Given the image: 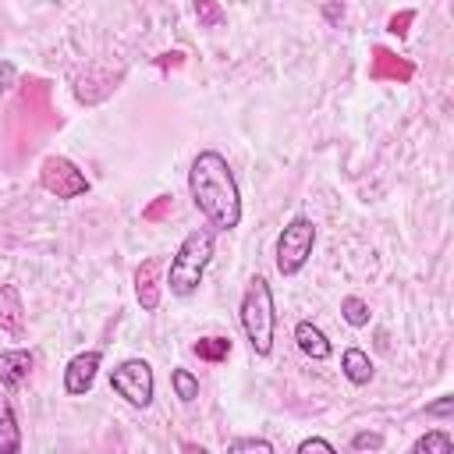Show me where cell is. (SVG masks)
Segmentation results:
<instances>
[{"instance_id":"cell-8","label":"cell","mask_w":454,"mask_h":454,"mask_svg":"<svg viewBox=\"0 0 454 454\" xmlns=\"http://www.w3.org/2000/svg\"><path fill=\"white\" fill-rule=\"evenodd\" d=\"M415 74V67L408 60H401L397 53H390L387 46L372 50V64H369V78L372 82H408Z\"/></svg>"},{"instance_id":"cell-2","label":"cell","mask_w":454,"mask_h":454,"mask_svg":"<svg viewBox=\"0 0 454 454\" xmlns=\"http://www.w3.org/2000/svg\"><path fill=\"white\" fill-rule=\"evenodd\" d=\"M213 259V231L209 227H195L184 234V241L177 245L174 259H170V270H167V287L170 294L177 298H188L199 291L202 284V273Z\"/></svg>"},{"instance_id":"cell-29","label":"cell","mask_w":454,"mask_h":454,"mask_svg":"<svg viewBox=\"0 0 454 454\" xmlns=\"http://www.w3.org/2000/svg\"><path fill=\"white\" fill-rule=\"evenodd\" d=\"M167 64H181V53H163L160 57V67H167Z\"/></svg>"},{"instance_id":"cell-16","label":"cell","mask_w":454,"mask_h":454,"mask_svg":"<svg viewBox=\"0 0 454 454\" xmlns=\"http://www.w3.org/2000/svg\"><path fill=\"white\" fill-rule=\"evenodd\" d=\"M192 351L202 358V362H223L231 355V337H202L192 344Z\"/></svg>"},{"instance_id":"cell-27","label":"cell","mask_w":454,"mask_h":454,"mask_svg":"<svg viewBox=\"0 0 454 454\" xmlns=\"http://www.w3.org/2000/svg\"><path fill=\"white\" fill-rule=\"evenodd\" d=\"M181 454H209V450H206L202 443H195V440H184V443H181Z\"/></svg>"},{"instance_id":"cell-24","label":"cell","mask_w":454,"mask_h":454,"mask_svg":"<svg viewBox=\"0 0 454 454\" xmlns=\"http://www.w3.org/2000/svg\"><path fill=\"white\" fill-rule=\"evenodd\" d=\"M415 21V11H401V14H394L390 21H387V28L394 32V35H408V25Z\"/></svg>"},{"instance_id":"cell-20","label":"cell","mask_w":454,"mask_h":454,"mask_svg":"<svg viewBox=\"0 0 454 454\" xmlns=\"http://www.w3.org/2000/svg\"><path fill=\"white\" fill-rule=\"evenodd\" d=\"M195 18H199L202 25H209V28L223 25V11H220V4H209V0H199V4H195Z\"/></svg>"},{"instance_id":"cell-14","label":"cell","mask_w":454,"mask_h":454,"mask_svg":"<svg viewBox=\"0 0 454 454\" xmlns=\"http://www.w3.org/2000/svg\"><path fill=\"white\" fill-rule=\"evenodd\" d=\"M0 454H21V426L7 401H0Z\"/></svg>"},{"instance_id":"cell-28","label":"cell","mask_w":454,"mask_h":454,"mask_svg":"<svg viewBox=\"0 0 454 454\" xmlns=\"http://www.w3.org/2000/svg\"><path fill=\"white\" fill-rule=\"evenodd\" d=\"M323 14H326L330 21H337V18H344V4H330V7H323Z\"/></svg>"},{"instance_id":"cell-22","label":"cell","mask_w":454,"mask_h":454,"mask_svg":"<svg viewBox=\"0 0 454 454\" xmlns=\"http://www.w3.org/2000/svg\"><path fill=\"white\" fill-rule=\"evenodd\" d=\"M298 454H337V450H333V443H326L323 436H309V440L298 443Z\"/></svg>"},{"instance_id":"cell-1","label":"cell","mask_w":454,"mask_h":454,"mask_svg":"<svg viewBox=\"0 0 454 454\" xmlns=\"http://www.w3.org/2000/svg\"><path fill=\"white\" fill-rule=\"evenodd\" d=\"M188 192L195 209L216 227V231H234L241 223V195L238 181L227 167V160L216 149H202L192 160L188 170Z\"/></svg>"},{"instance_id":"cell-17","label":"cell","mask_w":454,"mask_h":454,"mask_svg":"<svg viewBox=\"0 0 454 454\" xmlns=\"http://www.w3.org/2000/svg\"><path fill=\"white\" fill-rule=\"evenodd\" d=\"M340 316H344L348 326H365V323H369V305H365L358 294H348V298L340 301Z\"/></svg>"},{"instance_id":"cell-11","label":"cell","mask_w":454,"mask_h":454,"mask_svg":"<svg viewBox=\"0 0 454 454\" xmlns=\"http://www.w3.org/2000/svg\"><path fill=\"white\" fill-rule=\"evenodd\" d=\"M32 372V355L25 348H14V351H0V383L7 390H18Z\"/></svg>"},{"instance_id":"cell-26","label":"cell","mask_w":454,"mask_h":454,"mask_svg":"<svg viewBox=\"0 0 454 454\" xmlns=\"http://www.w3.org/2000/svg\"><path fill=\"white\" fill-rule=\"evenodd\" d=\"M450 408H454V397H440V401L426 404V415H450Z\"/></svg>"},{"instance_id":"cell-18","label":"cell","mask_w":454,"mask_h":454,"mask_svg":"<svg viewBox=\"0 0 454 454\" xmlns=\"http://www.w3.org/2000/svg\"><path fill=\"white\" fill-rule=\"evenodd\" d=\"M170 383H174V394H177L184 404H192V401L199 397V380H195L188 369H174V372H170Z\"/></svg>"},{"instance_id":"cell-7","label":"cell","mask_w":454,"mask_h":454,"mask_svg":"<svg viewBox=\"0 0 454 454\" xmlns=\"http://www.w3.org/2000/svg\"><path fill=\"white\" fill-rule=\"evenodd\" d=\"M99 365H103V355H99V351H82V355H74V358L67 362V369H64V390H67L71 397L89 394L92 383H96Z\"/></svg>"},{"instance_id":"cell-4","label":"cell","mask_w":454,"mask_h":454,"mask_svg":"<svg viewBox=\"0 0 454 454\" xmlns=\"http://www.w3.org/2000/svg\"><path fill=\"white\" fill-rule=\"evenodd\" d=\"M312 245H316V223L309 216H294L277 238V270L284 277H294L309 262Z\"/></svg>"},{"instance_id":"cell-12","label":"cell","mask_w":454,"mask_h":454,"mask_svg":"<svg viewBox=\"0 0 454 454\" xmlns=\"http://www.w3.org/2000/svg\"><path fill=\"white\" fill-rule=\"evenodd\" d=\"M294 340H298V348L309 355V358H316V362H323V358H330V340H326V333L316 326V323H309V319H301L298 326H294Z\"/></svg>"},{"instance_id":"cell-3","label":"cell","mask_w":454,"mask_h":454,"mask_svg":"<svg viewBox=\"0 0 454 454\" xmlns=\"http://www.w3.org/2000/svg\"><path fill=\"white\" fill-rule=\"evenodd\" d=\"M241 330L252 344V351L259 358H266L273 351V326H277V312H273V291L266 284V277H252L245 294H241Z\"/></svg>"},{"instance_id":"cell-21","label":"cell","mask_w":454,"mask_h":454,"mask_svg":"<svg viewBox=\"0 0 454 454\" xmlns=\"http://www.w3.org/2000/svg\"><path fill=\"white\" fill-rule=\"evenodd\" d=\"M170 209H174V199H170V195H160V199H156L153 206H145V209H142V220L156 223V220H163V216H167Z\"/></svg>"},{"instance_id":"cell-6","label":"cell","mask_w":454,"mask_h":454,"mask_svg":"<svg viewBox=\"0 0 454 454\" xmlns=\"http://www.w3.org/2000/svg\"><path fill=\"white\" fill-rule=\"evenodd\" d=\"M39 181L57 199H82L89 192V177L67 156H46L39 167Z\"/></svg>"},{"instance_id":"cell-25","label":"cell","mask_w":454,"mask_h":454,"mask_svg":"<svg viewBox=\"0 0 454 454\" xmlns=\"http://www.w3.org/2000/svg\"><path fill=\"white\" fill-rule=\"evenodd\" d=\"M14 78H18V71H14V64L11 60H0V96L14 85Z\"/></svg>"},{"instance_id":"cell-13","label":"cell","mask_w":454,"mask_h":454,"mask_svg":"<svg viewBox=\"0 0 454 454\" xmlns=\"http://www.w3.org/2000/svg\"><path fill=\"white\" fill-rule=\"evenodd\" d=\"M340 369H344V376L355 383V387H365L369 380H372V358L362 351V348H348L344 355H340Z\"/></svg>"},{"instance_id":"cell-23","label":"cell","mask_w":454,"mask_h":454,"mask_svg":"<svg viewBox=\"0 0 454 454\" xmlns=\"http://www.w3.org/2000/svg\"><path fill=\"white\" fill-rule=\"evenodd\" d=\"M351 447H355V450H380V447H383V436H380V433H369V429H365V433H355Z\"/></svg>"},{"instance_id":"cell-19","label":"cell","mask_w":454,"mask_h":454,"mask_svg":"<svg viewBox=\"0 0 454 454\" xmlns=\"http://www.w3.org/2000/svg\"><path fill=\"white\" fill-rule=\"evenodd\" d=\"M227 454H273V443L262 436H238L227 443Z\"/></svg>"},{"instance_id":"cell-15","label":"cell","mask_w":454,"mask_h":454,"mask_svg":"<svg viewBox=\"0 0 454 454\" xmlns=\"http://www.w3.org/2000/svg\"><path fill=\"white\" fill-rule=\"evenodd\" d=\"M411 454H454L450 433H443V429H429L426 436H419V440H415Z\"/></svg>"},{"instance_id":"cell-9","label":"cell","mask_w":454,"mask_h":454,"mask_svg":"<svg viewBox=\"0 0 454 454\" xmlns=\"http://www.w3.org/2000/svg\"><path fill=\"white\" fill-rule=\"evenodd\" d=\"M160 273H163V259H145L135 270V294L145 312H153L160 305Z\"/></svg>"},{"instance_id":"cell-5","label":"cell","mask_w":454,"mask_h":454,"mask_svg":"<svg viewBox=\"0 0 454 454\" xmlns=\"http://www.w3.org/2000/svg\"><path fill=\"white\" fill-rule=\"evenodd\" d=\"M110 390L121 394L135 408H149L153 404V365L145 358H124L110 372Z\"/></svg>"},{"instance_id":"cell-10","label":"cell","mask_w":454,"mask_h":454,"mask_svg":"<svg viewBox=\"0 0 454 454\" xmlns=\"http://www.w3.org/2000/svg\"><path fill=\"white\" fill-rule=\"evenodd\" d=\"M0 330L11 337H25V305L14 284H0Z\"/></svg>"}]
</instances>
